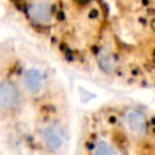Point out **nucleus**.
Listing matches in <instances>:
<instances>
[{
  "label": "nucleus",
  "mask_w": 155,
  "mask_h": 155,
  "mask_svg": "<svg viewBox=\"0 0 155 155\" xmlns=\"http://www.w3.org/2000/svg\"><path fill=\"white\" fill-rule=\"evenodd\" d=\"M23 104V95L15 82L10 79L0 80V112L12 113Z\"/></svg>",
  "instance_id": "1"
},
{
  "label": "nucleus",
  "mask_w": 155,
  "mask_h": 155,
  "mask_svg": "<svg viewBox=\"0 0 155 155\" xmlns=\"http://www.w3.org/2000/svg\"><path fill=\"white\" fill-rule=\"evenodd\" d=\"M40 142L45 150L51 153H59L65 143L64 132L56 124H46L40 131Z\"/></svg>",
  "instance_id": "2"
},
{
  "label": "nucleus",
  "mask_w": 155,
  "mask_h": 155,
  "mask_svg": "<svg viewBox=\"0 0 155 155\" xmlns=\"http://www.w3.org/2000/svg\"><path fill=\"white\" fill-rule=\"evenodd\" d=\"M27 15L37 25H51L53 21V5L48 0H34L27 5Z\"/></svg>",
  "instance_id": "3"
},
{
  "label": "nucleus",
  "mask_w": 155,
  "mask_h": 155,
  "mask_svg": "<svg viewBox=\"0 0 155 155\" xmlns=\"http://www.w3.org/2000/svg\"><path fill=\"white\" fill-rule=\"evenodd\" d=\"M125 124L134 136L143 137L147 134V120H146V116L139 110H128L125 114Z\"/></svg>",
  "instance_id": "4"
},
{
  "label": "nucleus",
  "mask_w": 155,
  "mask_h": 155,
  "mask_svg": "<svg viewBox=\"0 0 155 155\" xmlns=\"http://www.w3.org/2000/svg\"><path fill=\"white\" fill-rule=\"evenodd\" d=\"M22 84L29 94L38 95L44 90V84H45L44 75L37 68H29L25 71L23 76H22Z\"/></svg>",
  "instance_id": "5"
},
{
  "label": "nucleus",
  "mask_w": 155,
  "mask_h": 155,
  "mask_svg": "<svg viewBox=\"0 0 155 155\" xmlns=\"http://www.w3.org/2000/svg\"><path fill=\"white\" fill-rule=\"evenodd\" d=\"M94 155H117V151L109 142L98 140L94 146Z\"/></svg>",
  "instance_id": "6"
}]
</instances>
